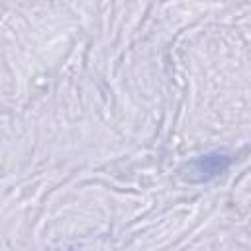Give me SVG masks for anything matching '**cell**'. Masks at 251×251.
<instances>
[{"label":"cell","mask_w":251,"mask_h":251,"mask_svg":"<svg viewBox=\"0 0 251 251\" xmlns=\"http://www.w3.org/2000/svg\"><path fill=\"white\" fill-rule=\"evenodd\" d=\"M229 165H231V155L220 153V151H212V153L200 155L194 161H190L188 178L194 180V182H208V180L220 176L224 171H227Z\"/></svg>","instance_id":"6da1fadb"}]
</instances>
